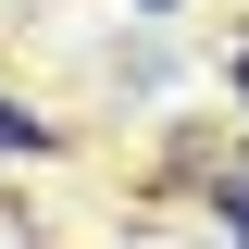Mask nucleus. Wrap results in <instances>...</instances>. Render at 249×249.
I'll use <instances>...</instances> for the list:
<instances>
[{"label": "nucleus", "instance_id": "nucleus-3", "mask_svg": "<svg viewBox=\"0 0 249 249\" xmlns=\"http://www.w3.org/2000/svg\"><path fill=\"white\" fill-rule=\"evenodd\" d=\"M137 13H175V0H137Z\"/></svg>", "mask_w": 249, "mask_h": 249}, {"label": "nucleus", "instance_id": "nucleus-1", "mask_svg": "<svg viewBox=\"0 0 249 249\" xmlns=\"http://www.w3.org/2000/svg\"><path fill=\"white\" fill-rule=\"evenodd\" d=\"M13 150H50V124H37L25 100H0V162H13Z\"/></svg>", "mask_w": 249, "mask_h": 249}, {"label": "nucleus", "instance_id": "nucleus-4", "mask_svg": "<svg viewBox=\"0 0 249 249\" xmlns=\"http://www.w3.org/2000/svg\"><path fill=\"white\" fill-rule=\"evenodd\" d=\"M237 88H249V62H237Z\"/></svg>", "mask_w": 249, "mask_h": 249}, {"label": "nucleus", "instance_id": "nucleus-2", "mask_svg": "<svg viewBox=\"0 0 249 249\" xmlns=\"http://www.w3.org/2000/svg\"><path fill=\"white\" fill-rule=\"evenodd\" d=\"M224 224H237V249H249V175H224Z\"/></svg>", "mask_w": 249, "mask_h": 249}]
</instances>
